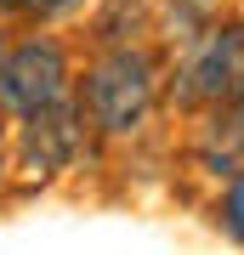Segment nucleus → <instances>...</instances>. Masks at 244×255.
I'll use <instances>...</instances> for the list:
<instances>
[{
  "mask_svg": "<svg viewBox=\"0 0 244 255\" xmlns=\"http://www.w3.org/2000/svg\"><path fill=\"white\" fill-rule=\"evenodd\" d=\"M154 108V63L131 46L102 51L80 80V114L102 136H131Z\"/></svg>",
  "mask_w": 244,
  "mask_h": 255,
  "instance_id": "obj_1",
  "label": "nucleus"
},
{
  "mask_svg": "<svg viewBox=\"0 0 244 255\" xmlns=\"http://www.w3.org/2000/svg\"><path fill=\"white\" fill-rule=\"evenodd\" d=\"M68 97V51L45 34H28L23 46L0 51V108L11 119H28Z\"/></svg>",
  "mask_w": 244,
  "mask_h": 255,
  "instance_id": "obj_2",
  "label": "nucleus"
},
{
  "mask_svg": "<svg viewBox=\"0 0 244 255\" xmlns=\"http://www.w3.org/2000/svg\"><path fill=\"white\" fill-rule=\"evenodd\" d=\"M244 91V23L210 28L205 40H193L188 63L176 68L171 97L182 108H222Z\"/></svg>",
  "mask_w": 244,
  "mask_h": 255,
  "instance_id": "obj_3",
  "label": "nucleus"
},
{
  "mask_svg": "<svg viewBox=\"0 0 244 255\" xmlns=\"http://www.w3.org/2000/svg\"><path fill=\"white\" fill-rule=\"evenodd\" d=\"M80 142H85V114H80V102H68V97L51 102V108H40V114H28L17 125V159H23V170H34V176H51V170H63V164H74Z\"/></svg>",
  "mask_w": 244,
  "mask_h": 255,
  "instance_id": "obj_4",
  "label": "nucleus"
},
{
  "mask_svg": "<svg viewBox=\"0 0 244 255\" xmlns=\"http://www.w3.org/2000/svg\"><path fill=\"white\" fill-rule=\"evenodd\" d=\"M210 114H216V119H210L205 136H199V159L216 176H233L244 164V97L222 102V108H210Z\"/></svg>",
  "mask_w": 244,
  "mask_h": 255,
  "instance_id": "obj_5",
  "label": "nucleus"
},
{
  "mask_svg": "<svg viewBox=\"0 0 244 255\" xmlns=\"http://www.w3.org/2000/svg\"><path fill=\"white\" fill-rule=\"evenodd\" d=\"M222 227H227V238H239V244H244V164L227 176V193H222Z\"/></svg>",
  "mask_w": 244,
  "mask_h": 255,
  "instance_id": "obj_6",
  "label": "nucleus"
},
{
  "mask_svg": "<svg viewBox=\"0 0 244 255\" xmlns=\"http://www.w3.org/2000/svg\"><path fill=\"white\" fill-rule=\"evenodd\" d=\"M85 0H0V11H17V17H34V23H51V17H68L80 11Z\"/></svg>",
  "mask_w": 244,
  "mask_h": 255,
  "instance_id": "obj_7",
  "label": "nucleus"
},
{
  "mask_svg": "<svg viewBox=\"0 0 244 255\" xmlns=\"http://www.w3.org/2000/svg\"><path fill=\"white\" fill-rule=\"evenodd\" d=\"M0 176H6V142H0Z\"/></svg>",
  "mask_w": 244,
  "mask_h": 255,
  "instance_id": "obj_8",
  "label": "nucleus"
},
{
  "mask_svg": "<svg viewBox=\"0 0 244 255\" xmlns=\"http://www.w3.org/2000/svg\"><path fill=\"white\" fill-rule=\"evenodd\" d=\"M0 51H6V46H0Z\"/></svg>",
  "mask_w": 244,
  "mask_h": 255,
  "instance_id": "obj_9",
  "label": "nucleus"
},
{
  "mask_svg": "<svg viewBox=\"0 0 244 255\" xmlns=\"http://www.w3.org/2000/svg\"><path fill=\"white\" fill-rule=\"evenodd\" d=\"M239 97H244V91H239Z\"/></svg>",
  "mask_w": 244,
  "mask_h": 255,
  "instance_id": "obj_10",
  "label": "nucleus"
}]
</instances>
